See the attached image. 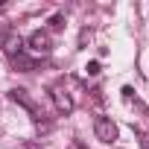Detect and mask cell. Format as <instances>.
Returning a JSON list of instances; mask_svg holds the SVG:
<instances>
[{"mask_svg": "<svg viewBox=\"0 0 149 149\" xmlns=\"http://www.w3.org/2000/svg\"><path fill=\"white\" fill-rule=\"evenodd\" d=\"M50 97H53V102H56V108H58L61 114H70L73 108H76V102H73V94L67 91L64 82H56L53 91H50Z\"/></svg>", "mask_w": 149, "mask_h": 149, "instance_id": "obj_1", "label": "cell"}, {"mask_svg": "<svg viewBox=\"0 0 149 149\" xmlns=\"http://www.w3.org/2000/svg\"><path fill=\"white\" fill-rule=\"evenodd\" d=\"M94 134H97V140H102V143H114V140H117V126H114L108 117H97V120H94Z\"/></svg>", "mask_w": 149, "mask_h": 149, "instance_id": "obj_2", "label": "cell"}, {"mask_svg": "<svg viewBox=\"0 0 149 149\" xmlns=\"http://www.w3.org/2000/svg\"><path fill=\"white\" fill-rule=\"evenodd\" d=\"M29 50L38 53V56H47V53L53 50V38H50V32H47V29H35V32L29 35Z\"/></svg>", "mask_w": 149, "mask_h": 149, "instance_id": "obj_3", "label": "cell"}, {"mask_svg": "<svg viewBox=\"0 0 149 149\" xmlns=\"http://www.w3.org/2000/svg\"><path fill=\"white\" fill-rule=\"evenodd\" d=\"M9 100H12V102H18V105H24V108H26V111H29V114L35 117V123H38V120L44 117V114L38 111V105L32 102V97H29V94H26L24 88H12V91H9Z\"/></svg>", "mask_w": 149, "mask_h": 149, "instance_id": "obj_4", "label": "cell"}, {"mask_svg": "<svg viewBox=\"0 0 149 149\" xmlns=\"http://www.w3.org/2000/svg\"><path fill=\"white\" fill-rule=\"evenodd\" d=\"M0 47H3V53L6 56H21V50H24V38L18 35V29H9L6 35H3V41H0Z\"/></svg>", "mask_w": 149, "mask_h": 149, "instance_id": "obj_5", "label": "cell"}, {"mask_svg": "<svg viewBox=\"0 0 149 149\" xmlns=\"http://www.w3.org/2000/svg\"><path fill=\"white\" fill-rule=\"evenodd\" d=\"M12 67H15V70L29 73V70H35V61H32V58H26V56L21 53V56H15V58H12Z\"/></svg>", "mask_w": 149, "mask_h": 149, "instance_id": "obj_6", "label": "cell"}, {"mask_svg": "<svg viewBox=\"0 0 149 149\" xmlns=\"http://www.w3.org/2000/svg\"><path fill=\"white\" fill-rule=\"evenodd\" d=\"M88 100L100 108V105H102V91H97V88H94V91H88Z\"/></svg>", "mask_w": 149, "mask_h": 149, "instance_id": "obj_7", "label": "cell"}, {"mask_svg": "<svg viewBox=\"0 0 149 149\" xmlns=\"http://www.w3.org/2000/svg\"><path fill=\"white\" fill-rule=\"evenodd\" d=\"M85 73H88V76H100V61H88L85 64Z\"/></svg>", "mask_w": 149, "mask_h": 149, "instance_id": "obj_8", "label": "cell"}, {"mask_svg": "<svg viewBox=\"0 0 149 149\" xmlns=\"http://www.w3.org/2000/svg\"><path fill=\"white\" fill-rule=\"evenodd\" d=\"M88 41H91V29H82L79 32V47H88Z\"/></svg>", "mask_w": 149, "mask_h": 149, "instance_id": "obj_9", "label": "cell"}, {"mask_svg": "<svg viewBox=\"0 0 149 149\" xmlns=\"http://www.w3.org/2000/svg\"><path fill=\"white\" fill-rule=\"evenodd\" d=\"M50 26H53V29H61V26H64V18H61V15H53Z\"/></svg>", "mask_w": 149, "mask_h": 149, "instance_id": "obj_10", "label": "cell"}, {"mask_svg": "<svg viewBox=\"0 0 149 149\" xmlns=\"http://www.w3.org/2000/svg\"><path fill=\"white\" fill-rule=\"evenodd\" d=\"M137 137H140V146L149 149V132H137Z\"/></svg>", "mask_w": 149, "mask_h": 149, "instance_id": "obj_11", "label": "cell"}, {"mask_svg": "<svg viewBox=\"0 0 149 149\" xmlns=\"http://www.w3.org/2000/svg\"><path fill=\"white\" fill-rule=\"evenodd\" d=\"M73 149H82V143H73Z\"/></svg>", "mask_w": 149, "mask_h": 149, "instance_id": "obj_12", "label": "cell"}]
</instances>
